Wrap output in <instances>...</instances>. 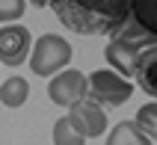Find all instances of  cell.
Here are the masks:
<instances>
[{"instance_id":"cell-1","label":"cell","mask_w":157,"mask_h":145,"mask_svg":"<svg viewBox=\"0 0 157 145\" xmlns=\"http://www.w3.org/2000/svg\"><path fill=\"white\" fill-rule=\"evenodd\" d=\"M62 24L80 36H113L131 18L128 0H48Z\"/></svg>"},{"instance_id":"cell-2","label":"cell","mask_w":157,"mask_h":145,"mask_svg":"<svg viewBox=\"0 0 157 145\" xmlns=\"http://www.w3.org/2000/svg\"><path fill=\"white\" fill-rule=\"evenodd\" d=\"M151 48H157V44H154V33H145V30H140L136 24L128 21L122 30L113 33V39H110V44H107L104 56H107V62L113 65L116 74L131 77L133 74V65H136Z\"/></svg>"},{"instance_id":"cell-3","label":"cell","mask_w":157,"mask_h":145,"mask_svg":"<svg viewBox=\"0 0 157 145\" xmlns=\"http://www.w3.org/2000/svg\"><path fill=\"white\" fill-rule=\"evenodd\" d=\"M86 95L98 107H122V104L131 101L133 83L128 77L116 74L113 68H98L86 77Z\"/></svg>"},{"instance_id":"cell-4","label":"cell","mask_w":157,"mask_h":145,"mask_svg":"<svg viewBox=\"0 0 157 145\" xmlns=\"http://www.w3.org/2000/svg\"><path fill=\"white\" fill-rule=\"evenodd\" d=\"M71 62V44L56 33L42 36L39 42L30 48V68L39 77H53L59 74L65 65Z\"/></svg>"},{"instance_id":"cell-5","label":"cell","mask_w":157,"mask_h":145,"mask_svg":"<svg viewBox=\"0 0 157 145\" xmlns=\"http://www.w3.org/2000/svg\"><path fill=\"white\" fill-rule=\"evenodd\" d=\"M68 124L74 133H80L83 139H92V136H101L107 130V113L104 107H98L95 101H89V98H83V101H77L74 107H68Z\"/></svg>"},{"instance_id":"cell-6","label":"cell","mask_w":157,"mask_h":145,"mask_svg":"<svg viewBox=\"0 0 157 145\" xmlns=\"http://www.w3.org/2000/svg\"><path fill=\"white\" fill-rule=\"evenodd\" d=\"M48 98L53 104H59V107H74L77 101L86 98V74L77 68L53 74L51 83H48Z\"/></svg>"},{"instance_id":"cell-7","label":"cell","mask_w":157,"mask_h":145,"mask_svg":"<svg viewBox=\"0 0 157 145\" xmlns=\"http://www.w3.org/2000/svg\"><path fill=\"white\" fill-rule=\"evenodd\" d=\"M33 48V36L21 24H6L0 27V62L9 68H18L21 62H27V53Z\"/></svg>"},{"instance_id":"cell-8","label":"cell","mask_w":157,"mask_h":145,"mask_svg":"<svg viewBox=\"0 0 157 145\" xmlns=\"http://www.w3.org/2000/svg\"><path fill=\"white\" fill-rule=\"evenodd\" d=\"M131 6V24H136L145 33H154L157 30V0H128Z\"/></svg>"},{"instance_id":"cell-9","label":"cell","mask_w":157,"mask_h":145,"mask_svg":"<svg viewBox=\"0 0 157 145\" xmlns=\"http://www.w3.org/2000/svg\"><path fill=\"white\" fill-rule=\"evenodd\" d=\"M107 145H154V142H151V136H145L133 121H119V124L110 130Z\"/></svg>"},{"instance_id":"cell-10","label":"cell","mask_w":157,"mask_h":145,"mask_svg":"<svg viewBox=\"0 0 157 145\" xmlns=\"http://www.w3.org/2000/svg\"><path fill=\"white\" fill-rule=\"evenodd\" d=\"M30 98V86H27L24 77H6L3 86H0V104L3 107H21V104Z\"/></svg>"},{"instance_id":"cell-11","label":"cell","mask_w":157,"mask_h":145,"mask_svg":"<svg viewBox=\"0 0 157 145\" xmlns=\"http://www.w3.org/2000/svg\"><path fill=\"white\" fill-rule=\"evenodd\" d=\"M154 62H157V48H151V51L133 65V74H131V77H136V83H140L151 98H154V92H157V86H154Z\"/></svg>"},{"instance_id":"cell-12","label":"cell","mask_w":157,"mask_h":145,"mask_svg":"<svg viewBox=\"0 0 157 145\" xmlns=\"http://www.w3.org/2000/svg\"><path fill=\"white\" fill-rule=\"evenodd\" d=\"M53 145H86V139L71 130L68 119H56L53 121Z\"/></svg>"},{"instance_id":"cell-13","label":"cell","mask_w":157,"mask_h":145,"mask_svg":"<svg viewBox=\"0 0 157 145\" xmlns=\"http://www.w3.org/2000/svg\"><path fill=\"white\" fill-rule=\"evenodd\" d=\"M133 124H136L145 136L154 139V133H157V104L148 101L145 107H140V113H136V121H133Z\"/></svg>"},{"instance_id":"cell-14","label":"cell","mask_w":157,"mask_h":145,"mask_svg":"<svg viewBox=\"0 0 157 145\" xmlns=\"http://www.w3.org/2000/svg\"><path fill=\"white\" fill-rule=\"evenodd\" d=\"M24 0H0V24H9V21H18L24 15Z\"/></svg>"},{"instance_id":"cell-15","label":"cell","mask_w":157,"mask_h":145,"mask_svg":"<svg viewBox=\"0 0 157 145\" xmlns=\"http://www.w3.org/2000/svg\"><path fill=\"white\" fill-rule=\"evenodd\" d=\"M30 3H33V6H44V3H48V0H30Z\"/></svg>"}]
</instances>
